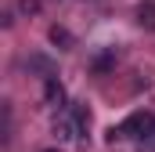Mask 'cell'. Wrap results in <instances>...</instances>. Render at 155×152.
<instances>
[{
	"instance_id": "2",
	"label": "cell",
	"mask_w": 155,
	"mask_h": 152,
	"mask_svg": "<svg viewBox=\"0 0 155 152\" xmlns=\"http://www.w3.org/2000/svg\"><path fill=\"white\" fill-rule=\"evenodd\" d=\"M43 102H47L51 109H61V105H65V87H61V83H58L54 76H51V80L43 83Z\"/></svg>"
},
{
	"instance_id": "1",
	"label": "cell",
	"mask_w": 155,
	"mask_h": 152,
	"mask_svg": "<svg viewBox=\"0 0 155 152\" xmlns=\"http://www.w3.org/2000/svg\"><path fill=\"white\" fill-rule=\"evenodd\" d=\"M155 130V116H148V112H134L126 123H119V127H108V141L116 145V141H123V138H141V134H152Z\"/></svg>"
},
{
	"instance_id": "8",
	"label": "cell",
	"mask_w": 155,
	"mask_h": 152,
	"mask_svg": "<svg viewBox=\"0 0 155 152\" xmlns=\"http://www.w3.org/2000/svg\"><path fill=\"white\" fill-rule=\"evenodd\" d=\"M47 152H58V149H47Z\"/></svg>"
},
{
	"instance_id": "3",
	"label": "cell",
	"mask_w": 155,
	"mask_h": 152,
	"mask_svg": "<svg viewBox=\"0 0 155 152\" xmlns=\"http://www.w3.org/2000/svg\"><path fill=\"white\" fill-rule=\"evenodd\" d=\"M137 26L148 29V33H155V4L152 0H144V4L137 7Z\"/></svg>"
},
{
	"instance_id": "7",
	"label": "cell",
	"mask_w": 155,
	"mask_h": 152,
	"mask_svg": "<svg viewBox=\"0 0 155 152\" xmlns=\"http://www.w3.org/2000/svg\"><path fill=\"white\" fill-rule=\"evenodd\" d=\"M18 7H22L25 15H36V11H40V0H18Z\"/></svg>"
},
{
	"instance_id": "5",
	"label": "cell",
	"mask_w": 155,
	"mask_h": 152,
	"mask_svg": "<svg viewBox=\"0 0 155 152\" xmlns=\"http://www.w3.org/2000/svg\"><path fill=\"white\" fill-rule=\"evenodd\" d=\"M87 127H90V109H83V105H79V109H76V130L83 134Z\"/></svg>"
},
{
	"instance_id": "6",
	"label": "cell",
	"mask_w": 155,
	"mask_h": 152,
	"mask_svg": "<svg viewBox=\"0 0 155 152\" xmlns=\"http://www.w3.org/2000/svg\"><path fill=\"white\" fill-rule=\"evenodd\" d=\"M54 134H58V138H76L72 127H69V119H58V123H54Z\"/></svg>"
},
{
	"instance_id": "4",
	"label": "cell",
	"mask_w": 155,
	"mask_h": 152,
	"mask_svg": "<svg viewBox=\"0 0 155 152\" xmlns=\"http://www.w3.org/2000/svg\"><path fill=\"white\" fill-rule=\"evenodd\" d=\"M51 43L65 51V47H72V33H69V29H61V26H51Z\"/></svg>"
}]
</instances>
